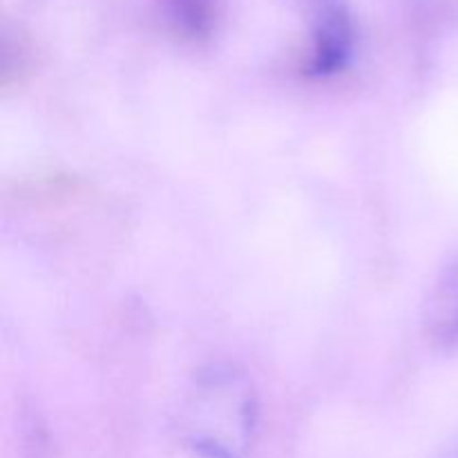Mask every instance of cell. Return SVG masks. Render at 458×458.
<instances>
[{
	"instance_id": "1",
	"label": "cell",
	"mask_w": 458,
	"mask_h": 458,
	"mask_svg": "<svg viewBox=\"0 0 458 458\" xmlns=\"http://www.w3.org/2000/svg\"><path fill=\"white\" fill-rule=\"evenodd\" d=\"M311 7L313 18V67L331 70L349 52V18L340 0H302Z\"/></svg>"
},
{
	"instance_id": "2",
	"label": "cell",
	"mask_w": 458,
	"mask_h": 458,
	"mask_svg": "<svg viewBox=\"0 0 458 458\" xmlns=\"http://www.w3.org/2000/svg\"><path fill=\"white\" fill-rule=\"evenodd\" d=\"M429 325L441 340H458V267L437 286L429 302Z\"/></svg>"
}]
</instances>
